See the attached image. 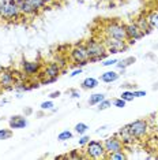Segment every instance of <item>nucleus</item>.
I'll return each mask as SVG.
<instances>
[{
  "label": "nucleus",
  "instance_id": "nucleus-23",
  "mask_svg": "<svg viewBox=\"0 0 158 160\" xmlns=\"http://www.w3.org/2000/svg\"><path fill=\"white\" fill-rule=\"evenodd\" d=\"M121 99L125 100L128 103V101H132L135 99V96H134V90H130V89H124L123 90V93H121Z\"/></svg>",
  "mask_w": 158,
  "mask_h": 160
},
{
  "label": "nucleus",
  "instance_id": "nucleus-5",
  "mask_svg": "<svg viewBox=\"0 0 158 160\" xmlns=\"http://www.w3.org/2000/svg\"><path fill=\"white\" fill-rule=\"evenodd\" d=\"M85 45H86L87 52H89V59H90V58L101 56V55L108 53L104 41H100V40H97V38H89L87 41H85Z\"/></svg>",
  "mask_w": 158,
  "mask_h": 160
},
{
  "label": "nucleus",
  "instance_id": "nucleus-21",
  "mask_svg": "<svg viewBox=\"0 0 158 160\" xmlns=\"http://www.w3.org/2000/svg\"><path fill=\"white\" fill-rule=\"evenodd\" d=\"M105 99V93H93L90 94V97H89V100H87V103L89 105H98L101 101Z\"/></svg>",
  "mask_w": 158,
  "mask_h": 160
},
{
  "label": "nucleus",
  "instance_id": "nucleus-43",
  "mask_svg": "<svg viewBox=\"0 0 158 160\" xmlns=\"http://www.w3.org/2000/svg\"><path fill=\"white\" fill-rule=\"evenodd\" d=\"M153 89H154V90H158V82H157V83H154V85H153Z\"/></svg>",
  "mask_w": 158,
  "mask_h": 160
},
{
  "label": "nucleus",
  "instance_id": "nucleus-30",
  "mask_svg": "<svg viewBox=\"0 0 158 160\" xmlns=\"http://www.w3.org/2000/svg\"><path fill=\"white\" fill-rule=\"evenodd\" d=\"M11 136H12V132L10 129H0V141L8 140V138H11Z\"/></svg>",
  "mask_w": 158,
  "mask_h": 160
},
{
  "label": "nucleus",
  "instance_id": "nucleus-3",
  "mask_svg": "<svg viewBox=\"0 0 158 160\" xmlns=\"http://www.w3.org/2000/svg\"><path fill=\"white\" fill-rule=\"evenodd\" d=\"M86 156L90 159H106L108 153L102 141L90 140L86 145Z\"/></svg>",
  "mask_w": 158,
  "mask_h": 160
},
{
  "label": "nucleus",
  "instance_id": "nucleus-26",
  "mask_svg": "<svg viewBox=\"0 0 158 160\" xmlns=\"http://www.w3.org/2000/svg\"><path fill=\"white\" fill-rule=\"evenodd\" d=\"M55 62H56L57 64H59L60 67H62V70L67 66V58H66V56H63L62 53H57L56 58H55Z\"/></svg>",
  "mask_w": 158,
  "mask_h": 160
},
{
  "label": "nucleus",
  "instance_id": "nucleus-20",
  "mask_svg": "<svg viewBox=\"0 0 158 160\" xmlns=\"http://www.w3.org/2000/svg\"><path fill=\"white\" fill-rule=\"evenodd\" d=\"M147 22L153 29H158V10H151L149 14L146 15Z\"/></svg>",
  "mask_w": 158,
  "mask_h": 160
},
{
  "label": "nucleus",
  "instance_id": "nucleus-13",
  "mask_svg": "<svg viewBox=\"0 0 158 160\" xmlns=\"http://www.w3.org/2000/svg\"><path fill=\"white\" fill-rule=\"evenodd\" d=\"M125 33H127V38H132V40H141L142 37H145V33L135 22L125 23Z\"/></svg>",
  "mask_w": 158,
  "mask_h": 160
},
{
  "label": "nucleus",
  "instance_id": "nucleus-18",
  "mask_svg": "<svg viewBox=\"0 0 158 160\" xmlns=\"http://www.w3.org/2000/svg\"><path fill=\"white\" fill-rule=\"evenodd\" d=\"M98 83H100V81L97 78L87 77L82 81L81 86H82V89H85V90H91V89H95L97 86H98Z\"/></svg>",
  "mask_w": 158,
  "mask_h": 160
},
{
  "label": "nucleus",
  "instance_id": "nucleus-36",
  "mask_svg": "<svg viewBox=\"0 0 158 160\" xmlns=\"http://www.w3.org/2000/svg\"><path fill=\"white\" fill-rule=\"evenodd\" d=\"M60 96H62V92H60V90H55V92L49 93V99L51 100H55V99H57V97H60Z\"/></svg>",
  "mask_w": 158,
  "mask_h": 160
},
{
  "label": "nucleus",
  "instance_id": "nucleus-40",
  "mask_svg": "<svg viewBox=\"0 0 158 160\" xmlns=\"http://www.w3.org/2000/svg\"><path fill=\"white\" fill-rule=\"evenodd\" d=\"M23 114H25V116H29V115H31L33 114V108H30V107H26L23 110Z\"/></svg>",
  "mask_w": 158,
  "mask_h": 160
},
{
  "label": "nucleus",
  "instance_id": "nucleus-15",
  "mask_svg": "<svg viewBox=\"0 0 158 160\" xmlns=\"http://www.w3.org/2000/svg\"><path fill=\"white\" fill-rule=\"evenodd\" d=\"M10 129H25L27 126V119L25 115H14L8 121Z\"/></svg>",
  "mask_w": 158,
  "mask_h": 160
},
{
  "label": "nucleus",
  "instance_id": "nucleus-10",
  "mask_svg": "<svg viewBox=\"0 0 158 160\" xmlns=\"http://www.w3.org/2000/svg\"><path fill=\"white\" fill-rule=\"evenodd\" d=\"M41 68H42V64L40 62H29V60L22 62V71L27 77H34V75L40 74Z\"/></svg>",
  "mask_w": 158,
  "mask_h": 160
},
{
  "label": "nucleus",
  "instance_id": "nucleus-38",
  "mask_svg": "<svg viewBox=\"0 0 158 160\" xmlns=\"http://www.w3.org/2000/svg\"><path fill=\"white\" fill-rule=\"evenodd\" d=\"M134 96H135V97H145V96H146V92H145V90H138V89H135V90H134Z\"/></svg>",
  "mask_w": 158,
  "mask_h": 160
},
{
  "label": "nucleus",
  "instance_id": "nucleus-17",
  "mask_svg": "<svg viewBox=\"0 0 158 160\" xmlns=\"http://www.w3.org/2000/svg\"><path fill=\"white\" fill-rule=\"evenodd\" d=\"M118 77H120V74H118L117 71H113V70H108L105 72H102L101 77H100V79H101L102 82L105 83H112L114 81H117Z\"/></svg>",
  "mask_w": 158,
  "mask_h": 160
},
{
  "label": "nucleus",
  "instance_id": "nucleus-31",
  "mask_svg": "<svg viewBox=\"0 0 158 160\" xmlns=\"http://www.w3.org/2000/svg\"><path fill=\"white\" fill-rule=\"evenodd\" d=\"M125 104H127V101L123 100L121 97H117V99L112 100V105H113V107H116V108H124Z\"/></svg>",
  "mask_w": 158,
  "mask_h": 160
},
{
  "label": "nucleus",
  "instance_id": "nucleus-28",
  "mask_svg": "<svg viewBox=\"0 0 158 160\" xmlns=\"http://www.w3.org/2000/svg\"><path fill=\"white\" fill-rule=\"evenodd\" d=\"M30 3L34 6V8H37V10H38V11H42V10L48 8V7L45 6L44 0H30Z\"/></svg>",
  "mask_w": 158,
  "mask_h": 160
},
{
  "label": "nucleus",
  "instance_id": "nucleus-32",
  "mask_svg": "<svg viewBox=\"0 0 158 160\" xmlns=\"http://www.w3.org/2000/svg\"><path fill=\"white\" fill-rule=\"evenodd\" d=\"M89 141H90V136H87V134H82V136H79L78 144H79V147H86Z\"/></svg>",
  "mask_w": 158,
  "mask_h": 160
},
{
  "label": "nucleus",
  "instance_id": "nucleus-2",
  "mask_svg": "<svg viewBox=\"0 0 158 160\" xmlns=\"http://www.w3.org/2000/svg\"><path fill=\"white\" fill-rule=\"evenodd\" d=\"M104 36L105 37H112L118 40H127L125 33V23L117 22V21H109L104 26Z\"/></svg>",
  "mask_w": 158,
  "mask_h": 160
},
{
  "label": "nucleus",
  "instance_id": "nucleus-22",
  "mask_svg": "<svg viewBox=\"0 0 158 160\" xmlns=\"http://www.w3.org/2000/svg\"><path fill=\"white\" fill-rule=\"evenodd\" d=\"M74 130H75V133H78L79 136H82V134H86V133H87L89 126L86 125V123H83V122H79V123H77V125H75Z\"/></svg>",
  "mask_w": 158,
  "mask_h": 160
},
{
  "label": "nucleus",
  "instance_id": "nucleus-8",
  "mask_svg": "<svg viewBox=\"0 0 158 160\" xmlns=\"http://www.w3.org/2000/svg\"><path fill=\"white\" fill-rule=\"evenodd\" d=\"M16 82V77L14 71L8 70V68H3L0 70V88L4 90H11L14 89Z\"/></svg>",
  "mask_w": 158,
  "mask_h": 160
},
{
  "label": "nucleus",
  "instance_id": "nucleus-19",
  "mask_svg": "<svg viewBox=\"0 0 158 160\" xmlns=\"http://www.w3.org/2000/svg\"><path fill=\"white\" fill-rule=\"evenodd\" d=\"M135 62H136V58L135 56H128V58H124V59H121V60H117L116 67L118 68V70L124 71L125 68L130 67L131 64H134Z\"/></svg>",
  "mask_w": 158,
  "mask_h": 160
},
{
  "label": "nucleus",
  "instance_id": "nucleus-41",
  "mask_svg": "<svg viewBox=\"0 0 158 160\" xmlns=\"http://www.w3.org/2000/svg\"><path fill=\"white\" fill-rule=\"evenodd\" d=\"M45 6L46 7H51V6H55L56 4V0H44Z\"/></svg>",
  "mask_w": 158,
  "mask_h": 160
},
{
  "label": "nucleus",
  "instance_id": "nucleus-14",
  "mask_svg": "<svg viewBox=\"0 0 158 160\" xmlns=\"http://www.w3.org/2000/svg\"><path fill=\"white\" fill-rule=\"evenodd\" d=\"M116 136L121 140V142H123L124 147H128V145H131V144H134V141L136 140V138L132 136L131 132H130V129H128V125H125L123 126L120 130L116 133Z\"/></svg>",
  "mask_w": 158,
  "mask_h": 160
},
{
  "label": "nucleus",
  "instance_id": "nucleus-42",
  "mask_svg": "<svg viewBox=\"0 0 158 160\" xmlns=\"http://www.w3.org/2000/svg\"><path fill=\"white\" fill-rule=\"evenodd\" d=\"M108 129V126H101V127H100V129L98 130H95V133L97 134H100V133H102V132H105V130Z\"/></svg>",
  "mask_w": 158,
  "mask_h": 160
},
{
  "label": "nucleus",
  "instance_id": "nucleus-44",
  "mask_svg": "<svg viewBox=\"0 0 158 160\" xmlns=\"http://www.w3.org/2000/svg\"><path fill=\"white\" fill-rule=\"evenodd\" d=\"M157 132H158V118H157Z\"/></svg>",
  "mask_w": 158,
  "mask_h": 160
},
{
  "label": "nucleus",
  "instance_id": "nucleus-24",
  "mask_svg": "<svg viewBox=\"0 0 158 160\" xmlns=\"http://www.w3.org/2000/svg\"><path fill=\"white\" fill-rule=\"evenodd\" d=\"M72 137H74L72 132H70V130H63V132L57 136V140L59 141H67V140H72Z\"/></svg>",
  "mask_w": 158,
  "mask_h": 160
},
{
  "label": "nucleus",
  "instance_id": "nucleus-12",
  "mask_svg": "<svg viewBox=\"0 0 158 160\" xmlns=\"http://www.w3.org/2000/svg\"><path fill=\"white\" fill-rule=\"evenodd\" d=\"M60 72H62V67H60L56 62H51L49 64H46L44 67V70H42V72H40V74H41L42 78H56L57 79Z\"/></svg>",
  "mask_w": 158,
  "mask_h": 160
},
{
  "label": "nucleus",
  "instance_id": "nucleus-4",
  "mask_svg": "<svg viewBox=\"0 0 158 160\" xmlns=\"http://www.w3.org/2000/svg\"><path fill=\"white\" fill-rule=\"evenodd\" d=\"M128 129H130L132 136H134L136 140H139V138H143L149 134L150 125H149L147 119H136V121L128 123Z\"/></svg>",
  "mask_w": 158,
  "mask_h": 160
},
{
  "label": "nucleus",
  "instance_id": "nucleus-7",
  "mask_svg": "<svg viewBox=\"0 0 158 160\" xmlns=\"http://www.w3.org/2000/svg\"><path fill=\"white\" fill-rule=\"evenodd\" d=\"M104 44L106 47V51L109 53H120L128 48V44L125 40H118V38H112V37H105L104 38Z\"/></svg>",
  "mask_w": 158,
  "mask_h": 160
},
{
  "label": "nucleus",
  "instance_id": "nucleus-35",
  "mask_svg": "<svg viewBox=\"0 0 158 160\" xmlns=\"http://www.w3.org/2000/svg\"><path fill=\"white\" fill-rule=\"evenodd\" d=\"M67 156H68V159H81V158H83V156L79 153V151H71Z\"/></svg>",
  "mask_w": 158,
  "mask_h": 160
},
{
  "label": "nucleus",
  "instance_id": "nucleus-1",
  "mask_svg": "<svg viewBox=\"0 0 158 160\" xmlns=\"http://www.w3.org/2000/svg\"><path fill=\"white\" fill-rule=\"evenodd\" d=\"M16 0H2L0 2V21L4 22H16L18 19H23Z\"/></svg>",
  "mask_w": 158,
  "mask_h": 160
},
{
  "label": "nucleus",
  "instance_id": "nucleus-39",
  "mask_svg": "<svg viewBox=\"0 0 158 160\" xmlns=\"http://www.w3.org/2000/svg\"><path fill=\"white\" fill-rule=\"evenodd\" d=\"M130 89V90H135L136 89V85H131V83H124V85H121V89Z\"/></svg>",
  "mask_w": 158,
  "mask_h": 160
},
{
  "label": "nucleus",
  "instance_id": "nucleus-27",
  "mask_svg": "<svg viewBox=\"0 0 158 160\" xmlns=\"http://www.w3.org/2000/svg\"><path fill=\"white\" fill-rule=\"evenodd\" d=\"M53 107H55V104H53V101L51 99L46 100V101H42L41 105H40V108H41L42 111H52Z\"/></svg>",
  "mask_w": 158,
  "mask_h": 160
},
{
  "label": "nucleus",
  "instance_id": "nucleus-34",
  "mask_svg": "<svg viewBox=\"0 0 158 160\" xmlns=\"http://www.w3.org/2000/svg\"><path fill=\"white\" fill-rule=\"evenodd\" d=\"M68 94H70L71 99H79V97H81V92L77 89H70L68 90Z\"/></svg>",
  "mask_w": 158,
  "mask_h": 160
},
{
  "label": "nucleus",
  "instance_id": "nucleus-11",
  "mask_svg": "<svg viewBox=\"0 0 158 160\" xmlns=\"http://www.w3.org/2000/svg\"><path fill=\"white\" fill-rule=\"evenodd\" d=\"M16 4L19 7V11L23 17H35L38 15V10L30 3V0H16Z\"/></svg>",
  "mask_w": 158,
  "mask_h": 160
},
{
  "label": "nucleus",
  "instance_id": "nucleus-33",
  "mask_svg": "<svg viewBox=\"0 0 158 160\" xmlns=\"http://www.w3.org/2000/svg\"><path fill=\"white\" fill-rule=\"evenodd\" d=\"M116 63H117V59H114V58H110V59H104L101 62V66L104 67H110V66H116Z\"/></svg>",
  "mask_w": 158,
  "mask_h": 160
},
{
  "label": "nucleus",
  "instance_id": "nucleus-37",
  "mask_svg": "<svg viewBox=\"0 0 158 160\" xmlns=\"http://www.w3.org/2000/svg\"><path fill=\"white\" fill-rule=\"evenodd\" d=\"M79 74H82V67H77V68H75V70L70 74V77H71V78H75V77H78Z\"/></svg>",
  "mask_w": 158,
  "mask_h": 160
},
{
  "label": "nucleus",
  "instance_id": "nucleus-29",
  "mask_svg": "<svg viewBox=\"0 0 158 160\" xmlns=\"http://www.w3.org/2000/svg\"><path fill=\"white\" fill-rule=\"evenodd\" d=\"M109 107H112V101L108 100V99H104V100L101 101V103L98 104L97 110H98V111H105V110H108Z\"/></svg>",
  "mask_w": 158,
  "mask_h": 160
},
{
  "label": "nucleus",
  "instance_id": "nucleus-25",
  "mask_svg": "<svg viewBox=\"0 0 158 160\" xmlns=\"http://www.w3.org/2000/svg\"><path fill=\"white\" fill-rule=\"evenodd\" d=\"M108 159H110V160H124V159H127V155H125L123 151H117V152H114V153L108 155Z\"/></svg>",
  "mask_w": 158,
  "mask_h": 160
},
{
  "label": "nucleus",
  "instance_id": "nucleus-6",
  "mask_svg": "<svg viewBox=\"0 0 158 160\" xmlns=\"http://www.w3.org/2000/svg\"><path fill=\"white\" fill-rule=\"evenodd\" d=\"M70 59L74 62V64L81 63V62H89V52L83 44H75L70 48Z\"/></svg>",
  "mask_w": 158,
  "mask_h": 160
},
{
  "label": "nucleus",
  "instance_id": "nucleus-16",
  "mask_svg": "<svg viewBox=\"0 0 158 160\" xmlns=\"http://www.w3.org/2000/svg\"><path fill=\"white\" fill-rule=\"evenodd\" d=\"M134 22L138 25L139 28H141V30H142L145 34H150V33L153 32V28L149 25V22H147L146 15H139V17H136V19L134 21Z\"/></svg>",
  "mask_w": 158,
  "mask_h": 160
},
{
  "label": "nucleus",
  "instance_id": "nucleus-9",
  "mask_svg": "<svg viewBox=\"0 0 158 160\" xmlns=\"http://www.w3.org/2000/svg\"><path fill=\"white\" fill-rule=\"evenodd\" d=\"M102 142H104V147H105V151H106L108 155L114 153V152H117V151H123V148H124L121 140L116 136V134L106 137Z\"/></svg>",
  "mask_w": 158,
  "mask_h": 160
}]
</instances>
